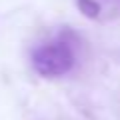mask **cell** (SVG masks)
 Masks as SVG:
<instances>
[{
	"label": "cell",
	"instance_id": "7a4b0ae2",
	"mask_svg": "<svg viewBox=\"0 0 120 120\" xmlns=\"http://www.w3.org/2000/svg\"><path fill=\"white\" fill-rule=\"evenodd\" d=\"M76 6L88 18H98L102 12V4H98L96 0H76Z\"/></svg>",
	"mask_w": 120,
	"mask_h": 120
},
{
	"label": "cell",
	"instance_id": "6da1fadb",
	"mask_svg": "<svg viewBox=\"0 0 120 120\" xmlns=\"http://www.w3.org/2000/svg\"><path fill=\"white\" fill-rule=\"evenodd\" d=\"M76 64V50L66 36L46 42L32 52V66L40 76L54 78L70 72Z\"/></svg>",
	"mask_w": 120,
	"mask_h": 120
},
{
	"label": "cell",
	"instance_id": "3957f363",
	"mask_svg": "<svg viewBox=\"0 0 120 120\" xmlns=\"http://www.w3.org/2000/svg\"><path fill=\"white\" fill-rule=\"evenodd\" d=\"M96 2H98V4H100V0H96Z\"/></svg>",
	"mask_w": 120,
	"mask_h": 120
}]
</instances>
